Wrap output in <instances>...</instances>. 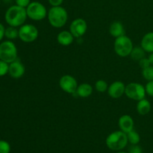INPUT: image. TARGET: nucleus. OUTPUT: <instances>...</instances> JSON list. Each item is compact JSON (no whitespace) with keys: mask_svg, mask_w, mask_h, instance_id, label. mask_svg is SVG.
Listing matches in <instances>:
<instances>
[{"mask_svg":"<svg viewBox=\"0 0 153 153\" xmlns=\"http://www.w3.org/2000/svg\"><path fill=\"white\" fill-rule=\"evenodd\" d=\"M4 31H5V28H4V25L1 23H0V41L2 40V38L4 36Z\"/></svg>","mask_w":153,"mask_h":153,"instance_id":"obj_31","label":"nucleus"},{"mask_svg":"<svg viewBox=\"0 0 153 153\" xmlns=\"http://www.w3.org/2000/svg\"><path fill=\"white\" fill-rule=\"evenodd\" d=\"M109 32L112 37H119L123 35H125V29L122 22L116 21L111 24L109 28Z\"/></svg>","mask_w":153,"mask_h":153,"instance_id":"obj_16","label":"nucleus"},{"mask_svg":"<svg viewBox=\"0 0 153 153\" xmlns=\"http://www.w3.org/2000/svg\"><path fill=\"white\" fill-rule=\"evenodd\" d=\"M118 125L121 131L126 134L134 129V120L132 117L128 114L123 115L120 117Z\"/></svg>","mask_w":153,"mask_h":153,"instance_id":"obj_13","label":"nucleus"},{"mask_svg":"<svg viewBox=\"0 0 153 153\" xmlns=\"http://www.w3.org/2000/svg\"><path fill=\"white\" fill-rule=\"evenodd\" d=\"M140 46L146 52H153V31L146 33L143 36L140 43Z\"/></svg>","mask_w":153,"mask_h":153,"instance_id":"obj_14","label":"nucleus"},{"mask_svg":"<svg viewBox=\"0 0 153 153\" xmlns=\"http://www.w3.org/2000/svg\"><path fill=\"white\" fill-rule=\"evenodd\" d=\"M28 17L33 20L39 21L45 19L47 15L46 7L39 1H32L26 7Z\"/></svg>","mask_w":153,"mask_h":153,"instance_id":"obj_6","label":"nucleus"},{"mask_svg":"<svg viewBox=\"0 0 153 153\" xmlns=\"http://www.w3.org/2000/svg\"><path fill=\"white\" fill-rule=\"evenodd\" d=\"M128 153H143L141 147L138 145H132L128 149Z\"/></svg>","mask_w":153,"mask_h":153,"instance_id":"obj_28","label":"nucleus"},{"mask_svg":"<svg viewBox=\"0 0 153 153\" xmlns=\"http://www.w3.org/2000/svg\"><path fill=\"white\" fill-rule=\"evenodd\" d=\"M17 59V49L10 40H5L0 44V60L10 64Z\"/></svg>","mask_w":153,"mask_h":153,"instance_id":"obj_4","label":"nucleus"},{"mask_svg":"<svg viewBox=\"0 0 153 153\" xmlns=\"http://www.w3.org/2000/svg\"><path fill=\"white\" fill-rule=\"evenodd\" d=\"M146 93L150 97H153V81H149L145 86Z\"/></svg>","mask_w":153,"mask_h":153,"instance_id":"obj_27","label":"nucleus"},{"mask_svg":"<svg viewBox=\"0 0 153 153\" xmlns=\"http://www.w3.org/2000/svg\"><path fill=\"white\" fill-rule=\"evenodd\" d=\"M127 137H128V143H131V145L138 144L140 140V134L134 129L127 133Z\"/></svg>","mask_w":153,"mask_h":153,"instance_id":"obj_20","label":"nucleus"},{"mask_svg":"<svg viewBox=\"0 0 153 153\" xmlns=\"http://www.w3.org/2000/svg\"><path fill=\"white\" fill-rule=\"evenodd\" d=\"M149 58V61H150L151 65L153 66V52H152V53H150V55H149V58Z\"/></svg>","mask_w":153,"mask_h":153,"instance_id":"obj_32","label":"nucleus"},{"mask_svg":"<svg viewBox=\"0 0 153 153\" xmlns=\"http://www.w3.org/2000/svg\"><path fill=\"white\" fill-rule=\"evenodd\" d=\"M38 37V30L34 25L25 24L19 28V37L25 43H32Z\"/></svg>","mask_w":153,"mask_h":153,"instance_id":"obj_8","label":"nucleus"},{"mask_svg":"<svg viewBox=\"0 0 153 153\" xmlns=\"http://www.w3.org/2000/svg\"><path fill=\"white\" fill-rule=\"evenodd\" d=\"M26 8L18 5L9 7L5 13V21L10 26L18 27L24 24L27 18Z\"/></svg>","mask_w":153,"mask_h":153,"instance_id":"obj_1","label":"nucleus"},{"mask_svg":"<svg viewBox=\"0 0 153 153\" xmlns=\"http://www.w3.org/2000/svg\"><path fill=\"white\" fill-rule=\"evenodd\" d=\"M64 0H49V2L52 7H55V6H61Z\"/></svg>","mask_w":153,"mask_h":153,"instance_id":"obj_30","label":"nucleus"},{"mask_svg":"<svg viewBox=\"0 0 153 153\" xmlns=\"http://www.w3.org/2000/svg\"><path fill=\"white\" fill-rule=\"evenodd\" d=\"M133 43L131 39L126 35L117 37L114 42V50L117 55L120 57L130 55L133 49Z\"/></svg>","mask_w":153,"mask_h":153,"instance_id":"obj_5","label":"nucleus"},{"mask_svg":"<svg viewBox=\"0 0 153 153\" xmlns=\"http://www.w3.org/2000/svg\"><path fill=\"white\" fill-rule=\"evenodd\" d=\"M48 19L52 26L61 28L67 23L68 13L66 9L61 6H55L49 9L48 12Z\"/></svg>","mask_w":153,"mask_h":153,"instance_id":"obj_3","label":"nucleus"},{"mask_svg":"<svg viewBox=\"0 0 153 153\" xmlns=\"http://www.w3.org/2000/svg\"><path fill=\"white\" fill-rule=\"evenodd\" d=\"M125 90L126 86L123 82L120 81H116L108 87V93L111 98L117 99L125 94Z\"/></svg>","mask_w":153,"mask_h":153,"instance_id":"obj_11","label":"nucleus"},{"mask_svg":"<svg viewBox=\"0 0 153 153\" xmlns=\"http://www.w3.org/2000/svg\"><path fill=\"white\" fill-rule=\"evenodd\" d=\"M95 88L98 92L104 93L108 89V86L107 82L105 80H98L95 84Z\"/></svg>","mask_w":153,"mask_h":153,"instance_id":"obj_22","label":"nucleus"},{"mask_svg":"<svg viewBox=\"0 0 153 153\" xmlns=\"http://www.w3.org/2000/svg\"><path fill=\"white\" fill-rule=\"evenodd\" d=\"M128 143L126 133L123 131H115L111 133L105 140L108 147L113 151H120L126 146Z\"/></svg>","mask_w":153,"mask_h":153,"instance_id":"obj_2","label":"nucleus"},{"mask_svg":"<svg viewBox=\"0 0 153 153\" xmlns=\"http://www.w3.org/2000/svg\"><path fill=\"white\" fill-rule=\"evenodd\" d=\"M9 64L0 60V77L4 76L8 73Z\"/></svg>","mask_w":153,"mask_h":153,"instance_id":"obj_25","label":"nucleus"},{"mask_svg":"<svg viewBox=\"0 0 153 153\" xmlns=\"http://www.w3.org/2000/svg\"><path fill=\"white\" fill-rule=\"evenodd\" d=\"M142 75L143 77L148 82L153 81V66H149L146 68L142 70Z\"/></svg>","mask_w":153,"mask_h":153,"instance_id":"obj_23","label":"nucleus"},{"mask_svg":"<svg viewBox=\"0 0 153 153\" xmlns=\"http://www.w3.org/2000/svg\"><path fill=\"white\" fill-rule=\"evenodd\" d=\"M25 67L19 60L16 59V61L9 64L8 73L13 79H19V78H21L25 73Z\"/></svg>","mask_w":153,"mask_h":153,"instance_id":"obj_12","label":"nucleus"},{"mask_svg":"<svg viewBox=\"0 0 153 153\" xmlns=\"http://www.w3.org/2000/svg\"><path fill=\"white\" fill-rule=\"evenodd\" d=\"M57 40L59 44L67 46L73 43L74 40V36L72 34L70 31H62L57 36Z\"/></svg>","mask_w":153,"mask_h":153,"instance_id":"obj_15","label":"nucleus"},{"mask_svg":"<svg viewBox=\"0 0 153 153\" xmlns=\"http://www.w3.org/2000/svg\"><path fill=\"white\" fill-rule=\"evenodd\" d=\"M146 90L141 84L137 82H131L126 86L125 94L129 99L136 101H140L145 98Z\"/></svg>","mask_w":153,"mask_h":153,"instance_id":"obj_7","label":"nucleus"},{"mask_svg":"<svg viewBox=\"0 0 153 153\" xmlns=\"http://www.w3.org/2000/svg\"><path fill=\"white\" fill-rule=\"evenodd\" d=\"M16 1V5L20 6L22 7H27L28 6V4L31 3L30 0H15Z\"/></svg>","mask_w":153,"mask_h":153,"instance_id":"obj_29","label":"nucleus"},{"mask_svg":"<svg viewBox=\"0 0 153 153\" xmlns=\"http://www.w3.org/2000/svg\"><path fill=\"white\" fill-rule=\"evenodd\" d=\"M87 29H88V24L86 21L82 18L74 19L70 24V31L74 36V37L79 38L82 37L86 33Z\"/></svg>","mask_w":153,"mask_h":153,"instance_id":"obj_10","label":"nucleus"},{"mask_svg":"<svg viewBox=\"0 0 153 153\" xmlns=\"http://www.w3.org/2000/svg\"><path fill=\"white\" fill-rule=\"evenodd\" d=\"M117 153H128V152H117Z\"/></svg>","mask_w":153,"mask_h":153,"instance_id":"obj_33","label":"nucleus"},{"mask_svg":"<svg viewBox=\"0 0 153 153\" xmlns=\"http://www.w3.org/2000/svg\"><path fill=\"white\" fill-rule=\"evenodd\" d=\"M151 103L146 99L138 101L137 104V111L139 114L146 115L150 112Z\"/></svg>","mask_w":153,"mask_h":153,"instance_id":"obj_18","label":"nucleus"},{"mask_svg":"<svg viewBox=\"0 0 153 153\" xmlns=\"http://www.w3.org/2000/svg\"><path fill=\"white\" fill-rule=\"evenodd\" d=\"M93 93V88L91 85L88 83H83L79 85L76 90V94L78 97H82V98H86L90 97Z\"/></svg>","mask_w":153,"mask_h":153,"instance_id":"obj_17","label":"nucleus"},{"mask_svg":"<svg viewBox=\"0 0 153 153\" xmlns=\"http://www.w3.org/2000/svg\"><path fill=\"white\" fill-rule=\"evenodd\" d=\"M10 146L8 142L0 140V153H10Z\"/></svg>","mask_w":153,"mask_h":153,"instance_id":"obj_24","label":"nucleus"},{"mask_svg":"<svg viewBox=\"0 0 153 153\" xmlns=\"http://www.w3.org/2000/svg\"><path fill=\"white\" fill-rule=\"evenodd\" d=\"M138 62H139V66H140V67L142 69V70L149 67V66H151V63L150 61H149V58H146V57H144L143 58L140 59Z\"/></svg>","mask_w":153,"mask_h":153,"instance_id":"obj_26","label":"nucleus"},{"mask_svg":"<svg viewBox=\"0 0 153 153\" xmlns=\"http://www.w3.org/2000/svg\"><path fill=\"white\" fill-rule=\"evenodd\" d=\"M145 51L141 46H137V47L133 48L131 51L130 56L134 61H139L140 59L143 58L145 57Z\"/></svg>","mask_w":153,"mask_h":153,"instance_id":"obj_19","label":"nucleus"},{"mask_svg":"<svg viewBox=\"0 0 153 153\" xmlns=\"http://www.w3.org/2000/svg\"><path fill=\"white\" fill-rule=\"evenodd\" d=\"M59 85L61 89L67 94H76L78 88L76 79L70 75H64L60 79Z\"/></svg>","mask_w":153,"mask_h":153,"instance_id":"obj_9","label":"nucleus"},{"mask_svg":"<svg viewBox=\"0 0 153 153\" xmlns=\"http://www.w3.org/2000/svg\"><path fill=\"white\" fill-rule=\"evenodd\" d=\"M16 27L9 26L5 28L4 31V36L9 40H13L16 37H19V30L16 29Z\"/></svg>","mask_w":153,"mask_h":153,"instance_id":"obj_21","label":"nucleus"}]
</instances>
